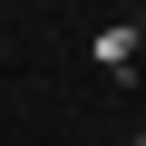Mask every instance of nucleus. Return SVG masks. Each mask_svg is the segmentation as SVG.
<instances>
[{
	"mask_svg": "<svg viewBox=\"0 0 146 146\" xmlns=\"http://www.w3.org/2000/svg\"><path fill=\"white\" fill-rule=\"evenodd\" d=\"M127 146H146V136H127Z\"/></svg>",
	"mask_w": 146,
	"mask_h": 146,
	"instance_id": "nucleus-1",
	"label": "nucleus"
}]
</instances>
